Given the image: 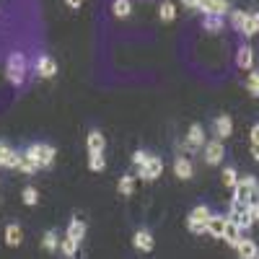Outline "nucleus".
<instances>
[{"label":"nucleus","mask_w":259,"mask_h":259,"mask_svg":"<svg viewBox=\"0 0 259 259\" xmlns=\"http://www.w3.org/2000/svg\"><path fill=\"white\" fill-rule=\"evenodd\" d=\"M21 202L26 207H36L39 205V189L36 187H24L21 189Z\"/></svg>","instance_id":"27"},{"label":"nucleus","mask_w":259,"mask_h":259,"mask_svg":"<svg viewBox=\"0 0 259 259\" xmlns=\"http://www.w3.org/2000/svg\"><path fill=\"white\" fill-rule=\"evenodd\" d=\"M223 158H226V145H223V140H218V138L207 140L205 148H202V161H205L207 166H221Z\"/></svg>","instance_id":"5"},{"label":"nucleus","mask_w":259,"mask_h":259,"mask_svg":"<svg viewBox=\"0 0 259 259\" xmlns=\"http://www.w3.org/2000/svg\"><path fill=\"white\" fill-rule=\"evenodd\" d=\"M112 13L117 18H130V16H133V0H114V3H112Z\"/></svg>","instance_id":"26"},{"label":"nucleus","mask_w":259,"mask_h":259,"mask_svg":"<svg viewBox=\"0 0 259 259\" xmlns=\"http://www.w3.org/2000/svg\"><path fill=\"white\" fill-rule=\"evenodd\" d=\"M65 259H75V254H78V244L70 239V236H62L60 239V249H57Z\"/></svg>","instance_id":"24"},{"label":"nucleus","mask_w":259,"mask_h":259,"mask_svg":"<svg viewBox=\"0 0 259 259\" xmlns=\"http://www.w3.org/2000/svg\"><path fill=\"white\" fill-rule=\"evenodd\" d=\"M249 138H251V145H254V148H259V124H254V127H251Z\"/></svg>","instance_id":"35"},{"label":"nucleus","mask_w":259,"mask_h":259,"mask_svg":"<svg viewBox=\"0 0 259 259\" xmlns=\"http://www.w3.org/2000/svg\"><path fill=\"white\" fill-rule=\"evenodd\" d=\"M41 249L50 251V254H55V251L60 249V236H57V231H55V228L45 231V236H41Z\"/></svg>","instance_id":"21"},{"label":"nucleus","mask_w":259,"mask_h":259,"mask_svg":"<svg viewBox=\"0 0 259 259\" xmlns=\"http://www.w3.org/2000/svg\"><path fill=\"white\" fill-rule=\"evenodd\" d=\"M212 218V210L207 207V205H197L189 215H187V228H189V233H194V236H202V233H207V221Z\"/></svg>","instance_id":"4"},{"label":"nucleus","mask_w":259,"mask_h":259,"mask_svg":"<svg viewBox=\"0 0 259 259\" xmlns=\"http://www.w3.org/2000/svg\"><path fill=\"white\" fill-rule=\"evenodd\" d=\"M212 135L218 140H226V138L233 135V119H231V114H218L212 119Z\"/></svg>","instance_id":"8"},{"label":"nucleus","mask_w":259,"mask_h":259,"mask_svg":"<svg viewBox=\"0 0 259 259\" xmlns=\"http://www.w3.org/2000/svg\"><path fill=\"white\" fill-rule=\"evenodd\" d=\"M182 6L189 8V11H194V0H182Z\"/></svg>","instance_id":"38"},{"label":"nucleus","mask_w":259,"mask_h":259,"mask_svg":"<svg viewBox=\"0 0 259 259\" xmlns=\"http://www.w3.org/2000/svg\"><path fill=\"white\" fill-rule=\"evenodd\" d=\"M226 218H228V215H226ZM244 239V231L239 228V223H236V221H226V231H223V241L228 244V246H236V244H239Z\"/></svg>","instance_id":"15"},{"label":"nucleus","mask_w":259,"mask_h":259,"mask_svg":"<svg viewBox=\"0 0 259 259\" xmlns=\"http://www.w3.org/2000/svg\"><path fill=\"white\" fill-rule=\"evenodd\" d=\"M89 168L94 171V174H101V171L106 168V158H104V153H89Z\"/></svg>","instance_id":"30"},{"label":"nucleus","mask_w":259,"mask_h":259,"mask_svg":"<svg viewBox=\"0 0 259 259\" xmlns=\"http://www.w3.org/2000/svg\"><path fill=\"white\" fill-rule=\"evenodd\" d=\"M85 148H89V153H104L106 138H104L101 130H89V135H85Z\"/></svg>","instance_id":"14"},{"label":"nucleus","mask_w":259,"mask_h":259,"mask_svg":"<svg viewBox=\"0 0 259 259\" xmlns=\"http://www.w3.org/2000/svg\"><path fill=\"white\" fill-rule=\"evenodd\" d=\"M174 177L182 179V182H189V179L194 177L192 156H177V158H174Z\"/></svg>","instance_id":"10"},{"label":"nucleus","mask_w":259,"mask_h":259,"mask_svg":"<svg viewBox=\"0 0 259 259\" xmlns=\"http://www.w3.org/2000/svg\"><path fill=\"white\" fill-rule=\"evenodd\" d=\"M6 145H8V143H3V140H0V168H3V156H6Z\"/></svg>","instance_id":"37"},{"label":"nucleus","mask_w":259,"mask_h":259,"mask_svg":"<svg viewBox=\"0 0 259 259\" xmlns=\"http://www.w3.org/2000/svg\"><path fill=\"white\" fill-rule=\"evenodd\" d=\"M133 246H135L138 251H143V254L153 251V246H156V239H153V233H150L148 228H138V231L133 233Z\"/></svg>","instance_id":"9"},{"label":"nucleus","mask_w":259,"mask_h":259,"mask_svg":"<svg viewBox=\"0 0 259 259\" xmlns=\"http://www.w3.org/2000/svg\"><path fill=\"white\" fill-rule=\"evenodd\" d=\"M249 212H251V221L259 223V200H254V202L249 205Z\"/></svg>","instance_id":"34"},{"label":"nucleus","mask_w":259,"mask_h":259,"mask_svg":"<svg viewBox=\"0 0 259 259\" xmlns=\"http://www.w3.org/2000/svg\"><path fill=\"white\" fill-rule=\"evenodd\" d=\"M251 156H254V161H259V148H254V145H251Z\"/></svg>","instance_id":"39"},{"label":"nucleus","mask_w":259,"mask_h":259,"mask_svg":"<svg viewBox=\"0 0 259 259\" xmlns=\"http://www.w3.org/2000/svg\"><path fill=\"white\" fill-rule=\"evenodd\" d=\"M68 3V8H73V11H78L80 6H83V0H65Z\"/></svg>","instance_id":"36"},{"label":"nucleus","mask_w":259,"mask_h":259,"mask_svg":"<svg viewBox=\"0 0 259 259\" xmlns=\"http://www.w3.org/2000/svg\"><path fill=\"white\" fill-rule=\"evenodd\" d=\"M36 171H41L39 166H36V161L26 153V150H21V163H18V174H36Z\"/></svg>","instance_id":"23"},{"label":"nucleus","mask_w":259,"mask_h":259,"mask_svg":"<svg viewBox=\"0 0 259 259\" xmlns=\"http://www.w3.org/2000/svg\"><path fill=\"white\" fill-rule=\"evenodd\" d=\"M246 91L251 96H259V70L249 73V80H246Z\"/></svg>","instance_id":"32"},{"label":"nucleus","mask_w":259,"mask_h":259,"mask_svg":"<svg viewBox=\"0 0 259 259\" xmlns=\"http://www.w3.org/2000/svg\"><path fill=\"white\" fill-rule=\"evenodd\" d=\"M18 163H21V150L6 145V156H3V168L8 171H18Z\"/></svg>","instance_id":"22"},{"label":"nucleus","mask_w":259,"mask_h":259,"mask_svg":"<svg viewBox=\"0 0 259 259\" xmlns=\"http://www.w3.org/2000/svg\"><path fill=\"white\" fill-rule=\"evenodd\" d=\"M226 215H212V218L207 221V236H212V239H223V231H226Z\"/></svg>","instance_id":"18"},{"label":"nucleus","mask_w":259,"mask_h":259,"mask_svg":"<svg viewBox=\"0 0 259 259\" xmlns=\"http://www.w3.org/2000/svg\"><path fill=\"white\" fill-rule=\"evenodd\" d=\"M161 174H163V161H161V156H153V153L138 168V179H143V182H156Z\"/></svg>","instance_id":"6"},{"label":"nucleus","mask_w":259,"mask_h":259,"mask_svg":"<svg viewBox=\"0 0 259 259\" xmlns=\"http://www.w3.org/2000/svg\"><path fill=\"white\" fill-rule=\"evenodd\" d=\"M117 192L122 194V197H130V194L135 192V177L133 174H122L119 182H117Z\"/></svg>","instance_id":"25"},{"label":"nucleus","mask_w":259,"mask_h":259,"mask_svg":"<svg viewBox=\"0 0 259 259\" xmlns=\"http://www.w3.org/2000/svg\"><path fill=\"white\" fill-rule=\"evenodd\" d=\"M29 70H31V65H29V57L24 52H11L8 55V60H6V80L13 85V89H21V85L26 83Z\"/></svg>","instance_id":"1"},{"label":"nucleus","mask_w":259,"mask_h":259,"mask_svg":"<svg viewBox=\"0 0 259 259\" xmlns=\"http://www.w3.org/2000/svg\"><path fill=\"white\" fill-rule=\"evenodd\" d=\"M246 21H249V11H241V8H231V13H228V26H231L233 31L244 34V29H246Z\"/></svg>","instance_id":"16"},{"label":"nucleus","mask_w":259,"mask_h":259,"mask_svg":"<svg viewBox=\"0 0 259 259\" xmlns=\"http://www.w3.org/2000/svg\"><path fill=\"white\" fill-rule=\"evenodd\" d=\"M158 18L163 21V24H168V21H174V18H177V8H174V3H171V0H163V3H161V8H158Z\"/></svg>","instance_id":"28"},{"label":"nucleus","mask_w":259,"mask_h":259,"mask_svg":"<svg viewBox=\"0 0 259 259\" xmlns=\"http://www.w3.org/2000/svg\"><path fill=\"white\" fill-rule=\"evenodd\" d=\"M65 236H70V239H73L75 244H80V241L85 239V223H83L80 218H70V223H68V231H65Z\"/></svg>","instance_id":"19"},{"label":"nucleus","mask_w":259,"mask_h":259,"mask_svg":"<svg viewBox=\"0 0 259 259\" xmlns=\"http://www.w3.org/2000/svg\"><path fill=\"white\" fill-rule=\"evenodd\" d=\"M223 184H226L228 189H233L236 184H239V174H236L233 166H226V168H223Z\"/></svg>","instance_id":"31"},{"label":"nucleus","mask_w":259,"mask_h":259,"mask_svg":"<svg viewBox=\"0 0 259 259\" xmlns=\"http://www.w3.org/2000/svg\"><path fill=\"white\" fill-rule=\"evenodd\" d=\"M187 143L192 145L194 153H197V150H202V148H205V143H207L205 127H202V124H192V127L187 130Z\"/></svg>","instance_id":"12"},{"label":"nucleus","mask_w":259,"mask_h":259,"mask_svg":"<svg viewBox=\"0 0 259 259\" xmlns=\"http://www.w3.org/2000/svg\"><path fill=\"white\" fill-rule=\"evenodd\" d=\"M150 158V153H148V150H135V153H133V166L135 168H140L145 161Z\"/></svg>","instance_id":"33"},{"label":"nucleus","mask_w":259,"mask_h":259,"mask_svg":"<svg viewBox=\"0 0 259 259\" xmlns=\"http://www.w3.org/2000/svg\"><path fill=\"white\" fill-rule=\"evenodd\" d=\"M236 65L239 70H251L254 68V47L251 45H241L236 50Z\"/></svg>","instance_id":"13"},{"label":"nucleus","mask_w":259,"mask_h":259,"mask_svg":"<svg viewBox=\"0 0 259 259\" xmlns=\"http://www.w3.org/2000/svg\"><path fill=\"white\" fill-rule=\"evenodd\" d=\"M233 249H236V254H239V259H259V244L254 239H249V236H244Z\"/></svg>","instance_id":"11"},{"label":"nucleus","mask_w":259,"mask_h":259,"mask_svg":"<svg viewBox=\"0 0 259 259\" xmlns=\"http://www.w3.org/2000/svg\"><path fill=\"white\" fill-rule=\"evenodd\" d=\"M26 153L36 161L39 168H52V163H55V158H57V150H55V145H50V143H31V145L26 148Z\"/></svg>","instance_id":"3"},{"label":"nucleus","mask_w":259,"mask_h":259,"mask_svg":"<svg viewBox=\"0 0 259 259\" xmlns=\"http://www.w3.org/2000/svg\"><path fill=\"white\" fill-rule=\"evenodd\" d=\"M3 239H6V244H8L11 249L21 246V244H24V228H21L18 223H8V226H6V233H3Z\"/></svg>","instance_id":"17"},{"label":"nucleus","mask_w":259,"mask_h":259,"mask_svg":"<svg viewBox=\"0 0 259 259\" xmlns=\"http://www.w3.org/2000/svg\"><path fill=\"white\" fill-rule=\"evenodd\" d=\"M202 29L210 34H218L226 29V16H205L202 18Z\"/></svg>","instance_id":"20"},{"label":"nucleus","mask_w":259,"mask_h":259,"mask_svg":"<svg viewBox=\"0 0 259 259\" xmlns=\"http://www.w3.org/2000/svg\"><path fill=\"white\" fill-rule=\"evenodd\" d=\"M231 192H233L231 200L251 205L254 200H259V179L254 174H244V177H239V184H236Z\"/></svg>","instance_id":"2"},{"label":"nucleus","mask_w":259,"mask_h":259,"mask_svg":"<svg viewBox=\"0 0 259 259\" xmlns=\"http://www.w3.org/2000/svg\"><path fill=\"white\" fill-rule=\"evenodd\" d=\"M259 34V11H249V21H246V29H244V36H256Z\"/></svg>","instance_id":"29"},{"label":"nucleus","mask_w":259,"mask_h":259,"mask_svg":"<svg viewBox=\"0 0 259 259\" xmlns=\"http://www.w3.org/2000/svg\"><path fill=\"white\" fill-rule=\"evenodd\" d=\"M34 73H36V78L50 80V78L57 75V62H55L50 55H39V57L34 60Z\"/></svg>","instance_id":"7"}]
</instances>
